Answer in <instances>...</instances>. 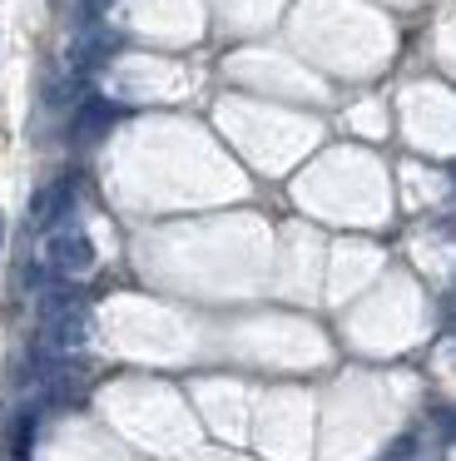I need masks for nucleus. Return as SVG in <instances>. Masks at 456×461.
I'll use <instances>...</instances> for the list:
<instances>
[{
    "label": "nucleus",
    "instance_id": "f257e3e1",
    "mask_svg": "<svg viewBox=\"0 0 456 461\" xmlns=\"http://www.w3.org/2000/svg\"><path fill=\"white\" fill-rule=\"evenodd\" d=\"M45 258L55 263L59 273H89L95 268V243H89L79 229H55L45 239Z\"/></svg>",
    "mask_w": 456,
    "mask_h": 461
}]
</instances>
